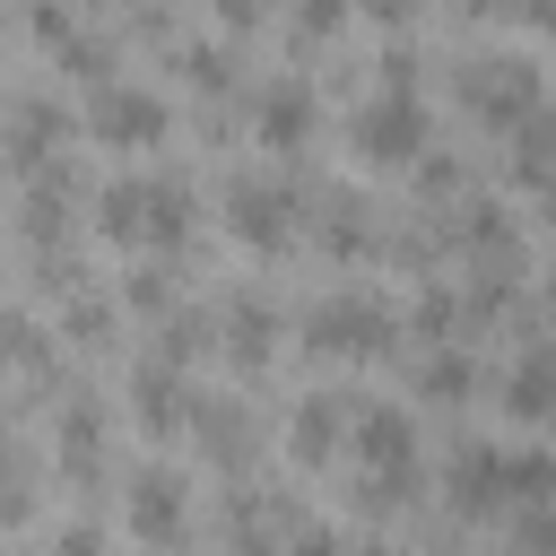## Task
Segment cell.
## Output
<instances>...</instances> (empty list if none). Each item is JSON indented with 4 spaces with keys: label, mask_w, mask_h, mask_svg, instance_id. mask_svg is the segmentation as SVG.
Masks as SVG:
<instances>
[{
    "label": "cell",
    "mask_w": 556,
    "mask_h": 556,
    "mask_svg": "<svg viewBox=\"0 0 556 556\" xmlns=\"http://www.w3.org/2000/svg\"><path fill=\"white\" fill-rule=\"evenodd\" d=\"M304 339L321 348V356H382L391 339H400V321L374 304V295H330V304H313V321H304Z\"/></svg>",
    "instance_id": "3"
},
{
    "label": "cell",
    "mask_w": 556,
    "mask_h": 556,
    "mask_svg": "<svg viewBox=\"0 0 556 556\" xmlns=\"http://www.w3.org/2000/svg\"><path fill=\"white\" fill-rule=\"evenodd\" d=\"M87 130L104 148H122V156H148L174 122H165V96H148V87H96L87 96Z\"/></svg>",
    "instance_id": "4"
},
{
    "label": "cell",
    "mask_w": 556,
    "mask_h": 556,
    "mask_svg": "<svg viewBox=\"0 0 556 556\" xmlns=\"http://www.w3.org/2000/svg\"><path fill=\"white\" fill-rule=\"evenodd\" d=\"M61 469H70V478H96V469H104V417H96L87 400L61 408Z\"/></svg>",
    "instance_id": "15"
},
{
    "label": "cell",
    "mask_w": 556,
    "mask_h": 556,
    "mask_svg": "<svg viewBox=\"0 0 556 556\" xmlns=\"http://www.w3.org/2000/svg\"><path fill=\"white\" fill-rule=\"evenodd\" d=\"M200 434H208V452H217L226 469L243 460V426H235V408H208V426H200Z\"/></svg>",
    "instance_id": "26"
},
{
    "label": "cell",
    "mask_w": 556,
    "mask_h": 556,
    "mask_svg": "<svg viewBox=\"0 0 556 556\" xmlns=\"http://www.w3.org/2000/svg\"><path fill=\"white\" fill-rule=\"evenodd\" d=\"M348 452H356V469H365V495H374V504H400V495L417 486V426H408L400 408H365V417H356V434H348Z\"/></svg>",
    "instance_id": "2"
},
{
    "label": "cell",
    "mask_w": 556,
    "mask_h": 556,
    "mask_svg": "<svg viewBox=\"0 0 556 556\" xmlns=\"http://www.w3.org/2000/svg\"><path fill=\"white\" fill-rule=\"evenodd\" d=\"M452 504H460V513H495V504H513V452L469 443V452L452 460Z\"/></svg>",
    "instance_id": "9"
},
{
    "label": "cell",
    "mask_w": 556,
    "mask_h": 556,
    "mask_svg": "<svg viewBox=\"0 0 556 556\" xmlns=\"http://www.w3.org/2000/svg\"><path fill=\"white\" fill-rule=\"evenodd\" d=\"M226 226H235L252 252H278V243L295 235V200H287L278 182H252V174H243V182L226 191Z\"/></svg>",
    "instance_id": "7"
},
{
    "label": "cell",
    "mask_w": 556,
    "mask_h": 556,
    "mask_svg": "<svg viewBox=\"0 0 556 556\" xmlns=\"http://www.w3.org/2000/svg\"><path fill=\"white\" fill-rule=\"evenodd\" d=\"M469 113H486V122H530L539 113V70L530 61H469Z\"/></svg>",
    "instance_id": "6"
},
{
    "label": "cell",
    "mask_w": 556,
    "mask_h": 556,
    "mask_svg": "<svg viewBox=\"0 0 556 556\" xmlns=\"http://www.w3.org/2000/svg\"><path fill=\"white\" fill-rule=\"evenodd\" d=\"M513 495L521 504H556V460L547 452H513Z\"/></svg>",
    "instance_id": "21"
},
{
    "label": "cell",
    "mask_w": 556,
    "mask_h": 556,
    "mask_svg": "<svg viewBox=\"0 0 556 556\" xmlns=\"http://www.w3.org/2000/svg\"><path fill=\"white\" fill-rule=\"evenodd\" d=\"M52 52H61V70H70V78H96V87H113V78H104V70H113V52H104L96 35H61Z\"/></svg>",
    "instance_id": "20"
},
{
    "label": "cell",
    "mask_w": 556,
    "mask_h": 556,
    "mask_svg": "<svg viewBox=\"0 0 556 556\" xmlns=\"http://www.w3.org/2000/svg\"><path fill=\"white\" fill-rule=\"evenodd\" d=\"M122 304H130V313H165V278H156V269H130V278H122Z\"/></svg>",
    "instance_id": "27"
},
{
    "label": "cell",
    "mask_w": 556,
    "mask_h": 556,
    "mask_svg": "<svg viewBox=\"0 0 556 556\" xmlns=\"http://www.w3.org/2000/svg\"><path fill=\"white\" fill-rule=\"evenodd\" d=\"M208 17L243 35V26H261V17H269V0H208Z\"/></svg>",
    "instance_id": "30"
},
{
    "label": "cell",
    "mask_w": 556,
    "mask_h": 556,
    "mask_svg": "<svg viewBox=\"0 0 556 556\" xmlns=\"http://www.w3.org/2000/svg\"><path fill=\"white\" fill-rule=\"evenodd\" d=\"M96 226L113 235V243H156V252H174L182 235H191V200H182V182H148V174H122V182H104V208H96Z\"/></svg>",
    "instance_id": "1"
},
{
    "label": "cell",
    "mask_w": 556,
    "mask_h": 556,
    "mask_svg": "<svg viewBox=\"0 0 556 556\" xmlns=\"http://www.w3.org/2000/svg\"><path fill=\"white\" fill-rule=\"evenodd\" d=\"M365 17H382V26H408V17H417V0H365Z\"/></svg>",
    "instance_id": "34"
},
{
    "label": "cell",
    "mask_w": 556,
    "mask_h": 556,
    "mask_svg": "<svg viewBox=\"0 0 556 556\" xmlns=\"http://www.w3.org/2000/svg\"><path fill=\"white\" fill-rule=\"evenodd\" d=\"M356 156H365V165H417V156H426V104H417L408 87L374 96V104L356 113Z\"/></svg>",
    "instance_id": "5"
},
{
    "label": "cell",
    "mask_w": 556,
    "mask_h": 556,
    "mask_svg": "<svg viewBox=\"0 0 556 556\" xmlns=\"http://www.w3.org/2000/svg\"><path fill=\"white\" fill-rule=\"evenodd\" d=\"M408 321H417V330H426V339H443V330H452V295H443V287H426V295H417V313H408Z\"/></svg>",
    "instance_id": "28"
},
{
    "label": "cell",
    "mask_w": 556,
    "mask_h": 556,
    "mask_svg": "<svg viewBox=\"0 0 556 556\" xmlns=\"http://www.w3.org/2000/svg\"><path fill=\"white\" fill-rule=\"evenodd\" d=\"M417 391H426L434 408H460V400H478V365H469L460 348H434V356L417 365Z\"/></svg>",
    "instance_id": "16"
},
{
    "label": "cell",
    "mask_w": 556,
    "mask_h": 556,
    "mask_svg": "<svg viewBox=\"0 0 556 556\" xmlns=\"http://www.w3.org/2000/svg\"><path fill=\"white\" fill-rule=\"evenodd\" d=\"M339 17H348V0H304V9H295V26H304V43H321V35L339 26Z\"/></svg>",
    "instance_id": "29"
},
{
    "label": "cell",
    "mask_w": 556,
    "mask_h": 556,
    "mask_svg": "<svg viewBox=\"0 0 556 556\" xmlns=\"http://www.w3.org/2000/svg\"><path fill=\"white\" fill-rule=\"evenodd\" d=\"M547 313H556V269H547Z\"/></svg>",
    "instance_id": "38"
},
{
    "label": "cell",
    "mask_w": 556,
    "mask_h": 556,
    "mask_svg": "<svg viewBox=\"0 0 556 556\" xmlns=\"http://www.w3.org/2000/svg\"><path fill=\"white\" fill-rule=\"evenodd\" d=\"M182 513H191V504H182V478H174V469H139V478H130V530H139L148 547H174V539H182Z\"/></svg>",
    "instance_id": "8"
},
{
    "label": "cell",
    "mask_w": 556,
    "mask_h": 556,
    "mask_svg": "<svg viewBox=\"0 0 556 556\" xmlns=\"http://www.w3.org/2000/svg\"><path fill=\"white\" fill-rule=\"evenodd\" d=\"M321 235H330V252H365V243H374V235H365V217H356V200H339Z\"/></svg>",
    "instance_id": "25"
},
{
    "label": "cell",
    "mask_w": 556,
    "mask_h": 556,
    "mask_svg": "<svg viewBox=\"0 0 556 556\" xmlns=\"http://www.w3.org/2000/svg\"><path fill=\"white\" fill-rule=\"evenodd\" d=\"M417 182H426V191H452L460 165H452V156H417Z\"/></svg>",
    "instance_id": "31"
},
{
    "label": "cell",
    "mask_w": 556,
    "mask_h": 556,
    "mask_svg": "<svg viewBox=\"0 0 556 556\" xmlns=\"http://www.w3.org/2000/svg\"><path fill=\"white\" fill-rule=\"evenodd\" d=\"M130 408H139L148 434H174V426H182V382H174V365H139V374H130Z\"/></svg>",
    "instance_id": "14"
},
{
    "label": "cell",
    "mask_w": 556,
    "mask_h": 556,
    "mask_svg": "<svg viewBox=\"0 0 556 556\" xmlns=\"http://www.w3.org/2000/svg\"><path fill=\"white\" fill-rule=\"evenodd\" d=\"M182 78H191L200 96H226V78H235V61H226V52H208V43H191V52H182Z\"/></svg>",
    "instance_id": "23"
},
{
    "label": "cell",
    "mask_w": 556,
    "mask_h": 556,
    "mask_svg": "<svg viewBox=\"0 0 556 556\" xmlns=\"http://www.w3.org/2000/svg\"><path fill=\"white\" fill-rule=\"evenodd\" d=\"M313 139V87H269L261 96V148H304Z\"/></svg>",
    "instance_id": "11"
},
{
    "label": "cell",
    "mask_w": 556,
    "mask_h": 556,
    "mask_svg": "<svg viewBox=\"0 0 556 556\" xmlns=\"http://www.w3.org/2000/svg\"><path fill=\"white\" fill-rule=\"evenodd\" d=\"M52 139H61V113L26 96V104H17V122H9V156H17V174H35V165L52 156Z\"/></svg>",
    "instance_id": "17"
},
{
    "label": "cell",
    "mask_w": 556,
    "mask_h": 556,
    "mask_svg": "<svg viewBox=\"0 0 556 556\" xmlns=\"http://www.w3.org/2000/svg\"><path fill=\"white\" fill-rule=\"evenodd\" d=\"M365 556H391V547H365Z\"/></svg>",
    "instance_id": "39"
},
{
    "label": "cell",
    "mask_w": 556,
    "mask_h": 556,
    "mask_svg": "<svg viewBox=\"0 0 556 556\" xmlns=\"http://www.w3.org/2000/svg\"><path fill=\"white\" fill-rule=\"evenodd\" d=\"M504 408H513V417H556V348H530V356L504 374Z\"/></svg>",
    "instance_id": "12"
},
{
    "label": "cell",
    "mask_w": 556,
    "mask_h": 556,
    "mask_svg": "<svg viewBox=\"0 0 556 556\" xmlns=\"http://www.w3.org/2000/svg\"><path fill=\"white\" fill-rule=\"evenodd\" d=\"M513 556H556V504H530L513 521Z\"/></svg>",
    "instance_id": "22"
},
{
    "label": "cell",
    "mask_w": 556,
    "mask_h": 556,
    "mask_svg": "<svg viewBox=\"0 0 556 556\" xmlns=\"http://www.w3.org/2000/svg\"><path fill=\"white\" fill-rule=\"evenodd\" d=\"M61 330H78V339H104V304H70V313H61Z\"/></svg>",
    "instance_id": "32"
},
{
    "label": "cell",
    "mask_w": 556,
    "mask_h": 556,
    "mask_svg": "<svg viewBox=\"0 0 556 556\" xmlns=\"http://www.w3.org/2000/svg\"><path fill=\"white\" fill-rule=\"evenodd\" d=\"M61 235V182H35L26 191V243H52Z\"/></svg>",
    "instance_id": "24"
},
{
    "label": "cell",
    "mask_w": 556,
    "mask_h": 556,
    "mask_svg": "<svg viewBox=\"0 0 556 556\" xmlns=\"http://www.w3.org/2000/svg\"><path fill=\"white\" fill-rule=\"evenodd\" d=\"M504 17H521V26H556V0H513Z\"/></svg>",
    "instance_id": "35"
},
{
    "label": "cell",
    "mask_w": 556,
    "mask_h": 556,
    "mask_svg": "<svg viewBox=\"0 0 556 556\" xmlns=\"http://www.w3.org/2000/svg\"><path fill=\"white\" fill-rule=\"evenodd\" d=\"M539 200H547V217H556V182H547V191H539Z\"/></svg>",
    "instance_id": "37"
},
{
    "label": "cell",
    "mask_w": 556,
    "mask_h": 556,
    "mask_svg": "<svg viewBox=\"0 0 556 556\" xmlns=\"http://www.w3.org/2000/svg\"><path fill=\"white\" fill-rule=\"evenodd\" d=\"M61 556H96V521H70L61 530Z\"/></svg>",
    "instance_id": "33"
},
{
    "label": "cell",
    "mask_w": 556,
    "mask_h": 556,
    "mask_svg": "<svg viewBox=\"0 0 556 556\" xmlns=\"http://www.w3.org/2000/svg\"><path fill=\"white\" fill-rule=\"evenodd\" d=\"M295 556H339V539L330 530H295Z\"/></svg>",
    "instance_id": "36"
},
{
    "label": "cell",
    "mask_w": 556,
    "mask_h": 556,
    "mask_svg": "<svg viewBox=\"0 0 556 556\" xmlns=\"http://www.w3.org/2000/svg\"><path fill=\"white\" fill-rule=\"evenodd\" d=\"M226 547H235V556H278V530L261 521L252 495H226Z\"/></svg>",
    "instance_id": "19"
},
{
    "label": "cell",
    "mask_w": 556,
    "mask_h": 556,
    "mask_svg": "<svg viewBox=\"0 0 556 556\" xmlns=\"http://www.w3.org/2000/svg\"><path fill=\"white\" fill-rule=\"evenodd\" d=\"M226 348H235V365H269V348H278V313H269L261 295H235V304H226Z\"/></svg>",
    "instance_id": "13"
},
{
    "label": "cell",
    "mask_w": 556,
    "mask_h": 556,
    "mask_svg": "<svg viewBox=\"0 0 556 556\" xmlns=\"http://www.w3.org/2000/svg\"><path fill=\"white\" fill-rule=\"evenodd\" d=\"M339 434H348V417H339V400H304L295 408V426H287V452H295V469H330L339 460Z\"/></svg>",
    "instance_id": "10"
},
{
    "label": "cell",
    "mask_w": 556,
    "mask_h": 556,
    "mask_svg": "<svg viewBox=\"0 0 556 556\" xmlns=\"http://www.w3.org/2000/svg\"><path fill=\"white\" fill-rule=\"evenodd\" d=\"M513 174H521V182H539V191L556 182V113H530V122H521V148H513Z\"/></svg>",
    "instance_id": "18"
}]
</instances>
